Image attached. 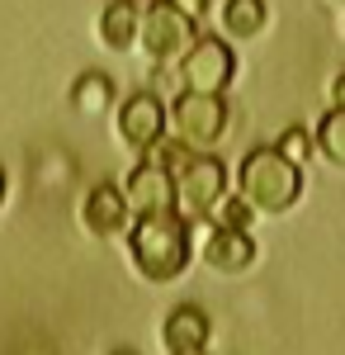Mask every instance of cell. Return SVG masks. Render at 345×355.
Listing matches in <instances>:
<instances>
[{"label": "cell", "mask_w": 345, "mask_h": 355, "mask_svg": "<svg viewBox=\"0 0 345 355\" xmlns=\"http://www.w3.org/2000/svg\"><path fill=\"white\" fill-rule=\"evenodd\" d=\"M128 261L147 284H170L189 270L194 261V223L180 214H161V218H133L128 227Z\"/></svg>", "instance_id": "6da1fadb"}, {"label": "cell", "mask_w": 345, "mask_h": 355, "mask_svg": "<svg viewBox=\"0 0 345 355\" xmlns=\"http://www.w3.org/2000/svg\"><path fill=\"white\" fill-rule=\"evenodd\" d=\"M237 194L256 214H289L303 199V166H293L279 147H251L237 166Z\"/></svg>", "instance_id": "7a4b0ae2"}, {"label": "cell", "mask_w": 345, "mask_h": 355, "mask_svg": "<svg viewBox=\"0 0 345 355\" xmlns=\"http://www.w3.org/2000/svg\"><path fill=\"white\" fill-rule=\"evenodd\" d=\"M227 166L222 157H213V152H194L180 171H175V214L185 223H209L213 209L227 199Z\"/></svg>", "instance_id": "3957f363"}, {"label": "cell", "mask_w": 345, "mask_h": 355, "mask_svg": "<svg viewBox=\"0 0 345 355\" xmlns=\"http://www.w3.org/2000/svg\"><path fill=\"white\" fill-rule=\"evenodd\" d=\"M227 133V100L180 90L170 105V137H180L189 152H213Z\"/></svg>", "instance_id": "277c9868"}, {"label": "cell", "mask_w": 345, "mask_h": 355, "mask_svg": "<svg viewBox=\"0 0 345 355\" xmlns=\"http://www.w3.org/2000/svg\"><path fill=\"white\" fill-rule=\"evenodd\" d=\"M194 38H199V24L180 15L170 0H157V5H147L142 10V28H137V43H142V53L152 57V62H180V57L194 48Z\"/></svg>", "instance_id": "5b68a950"}, {"label": "cell", "mask_w": 345, "mask_h": 355, "mask_svg": "<svg viewBox=\"0 0 345 355\" xmlns=\"http://www.w3.org/2000/svg\"><path fill=\"white\" fill-rule=\"evenodd\" d=\"M175 76L194 95H222L237 76V53L227 38H194V48L180 57Z\"/></svg>", "instance_id": "8992f818"}, {"label": "cell", "mask_w": 345, "mask_h": 355, "mask_svg": "<svg viewBox=\"0 0 345 355\" xmlns=\"http://www.w3.org/2000/svg\"><path fill=\"white\" fill-rule=\"evenodd\" d=\"M166 133H170V110L161 105L157 90H137V95H128L118 105V142L128 152L147 157Z\"/></svg>", "instance_id": "52a82bcc"}, {"label": "cell", "mask_w": 345, "mask_h": 355, "mask_svg": "<svg viewBox=\"0 0 345 355\" xmlns=\"http://www.w3.org/2000/svg\"><path fill=\"white\" fill-rule=\"evenodd\" d=\"M123 199L133 209V218H161V214H175V175L157 162H142L128 171L123 180Z\"/></svg>", "instance_id": "ba28073f"}, {"label": "cell", "mask_w": 345, "mask_h": 355, "mask_svg": "<svg viewBox=\"0 0 345 355\" xmlns=\"http://www.w3.org/2000/svg\"><path fill=\"white\" fill-rule=\"evenodd\" d=\"M80 227L90 232V237H128V227H133V209H128V199H123V185H90L85 199H80Z\"/></svg>", "instance_id": "9c48e42d"}, {"label": "cell", "mask_w": 345, "mask_h": 355, "mask_svg": "<svg viewBox=\"0 0 345 355\" xmlns=\"http://www.w3.org/2000/svg\"><path fill=\"white\" fill-rule=\"evenodd\" d=\"M199 251H204V266L213 275H246L256 266V237L251 232H237V227H218L213 223Z\"/></svg>", "instance_id": "30bf717a"}, {"label": "cell", "mask_w": 345, "mask_h": 355, "mask_svg": "<svg viewBox=\"0 0 345 355\" xmlns=\"http://www.w3.org/2000/svg\"><path fill=\"white\" fill-rule=\"evenodd\" d=\"M209 336H213V322L199 303H175L161 322V341L170 355H204L209 351Z\"/></svg>", "instance_id": "8fae6325"}, {"label": "cell", "mask_w": 345, "mask_h": 355, "mask_svg": "<svg viewBox=\"0 0 345 355\" xmlns=\"http://www.w3.org/2000/svg\"><path fill=\"white\" fill-rule=\"evenodd\" d=\"M137 28H142V10H137L133 0H109L105 15H100V24H95V33H100L105 48L128 53V48L137 43Z\"/></svg>", "instance_id": "7c38bea8"}, {"label": "cell", "mask_w": 345, "mask_h": 355, "mask_svg": "<svg viewBox=\"0 0 345 355\" xmlns=\"http://www.w3.org/2000/svg\"><path fill=\"white\" fill-rule=\"evenodd\" d=\"M265 0H227L222 5V33L227 38H237V43H246V38H260L265 33Z\"/></svg>", "instance_id": "4fadbf2b"}, {"label": "cell", "mask_w": 345, "mask_h": 355, "mask_svg": "<svg viewBox=\"0 0 345 355\" xmlns=\"http://www.w3.org/2000/svg\"><path fill=\"white\" fill-rule=\"evenodd\" d=\"M71 105H76L85 119H100V114L114 105V81H109V76H100V71L80 76V85L71 90Z\"/></svg>", "instance_id": "5bb4252c"}, {"label": "cell", "mask_w": 345, "mask_h": 355, "mask_svg": "<svg viewBox=\"0 0 345 355\" xmlns=\"http://www.w3.org/2000/svg\"><path fill=\"white\" fill-rule=\"evenodd\" d=\"M312 137H317V152H321V157L345 171V110H326L317 119Z\"/></svg>", "instance_id": "9a60e30c"}, {"label": "cell", "mask_w": 345, "mask_h": 355, "mask_svg": "<svg viewBox=\"0 0 345 355\" xmlns=\"http://www.w3.org/2000/svg\"><path fill=\"white\" fill-rule=\"evenodd\" d=\"M274 147H279L293 166H308V162H312V152H317V137H312V128L293 123V128H284V133H279V142H274Z\"/></svg>", "instance_id": "2e32d148"}, {"label": "cell", "mask_w": 345, "mask_h": 355, "mask_svg": "<svg viewBox=\"0 0 345 355\" xmlns=\"http://www.w3.org/2000/svg\"><path fill=\"white\" fill-rule=\"evenodd\" d=\"M213 223H218V227H237V232H251V223H256V209H251L241 194H227V199L213 209Z\"/></svg>", "instance_id": "e0dca14e"}, {"label": "cell", "mask_w": 345, "mask_h": 355, "mask_svg": "<svg viewBox=\"0 0 345 355\" xmlns=\"http://www.w3.org/2000/svg\"><path fill=\"white\" fill-rule=\"evenodd\" d=\"M170 5H175V10H180V15H189V19H194V24H199V19H204V15H209V0H170Z\"/></svg>", "instance_id": "ac0fdd59"}, {"label": "cell", "mask_w": 345, "mask_h": 355, "mask_svg": "<svg viewBox=\"0 0 345 355\" xmlns=\"http://www.w3.org/2000/svg\"><path fill=\"white\" fill-rule=\"evenodd\" d=\"M331 110H345V71L336 76V85H331Z\"/></svg>", "instance_id": "d6986e66"}, {"label": "cell", "mask_w": 345, "mask_h": 355, "mask_svg": "<svg viewBox=\"0 0 345 355\" xmlns=\"http://www.w3.org/2000/svg\"><path fill=\"white\" fill-rule=\"evenodd\" d=\"M5 194H10V180H5V171H0V209H5Z\"/></svg>", "instance_id": "ffe728a7"}, {"label": "cell", "mask_w": 345, "mask_h": 355, "mask_svg": "<svg viewBox=\"0 0 345 355\" xmlns=\"http://www.w3.org/2000/svg\"><path fill=\"white\" fill-rule=\"evenodd\" d=\"M109 355H137V351H109Z\"/></svg>", "instance_id": "44dd1931"}, {"label": "cell", "mask_w": 345, "mask_h": 355, "mask_svg": "<svg viewBox=\"0 0 345 355\" xmlns=\"http://www.w3.org/2000/svg\"><path fill=\"white\" fill-rule=\"evenodd\" d=\"M204 355H209V351H204Z\"/></svg>", "instance_id": "7402d4cb"}, {"label": "cell", "mask_w": 345, "mask_h": 355, "mask_svg": "<svg viewBox=\"0 0 345 355\" xmlns=\"http://www.w3.org/2000/svg\"><path fill=\"white\" fill-rule=\"evenodd\" d=\"M341 5H345V0H341Z\"/></svg>", "instance_id": "603a6c76"}]
</instances>
